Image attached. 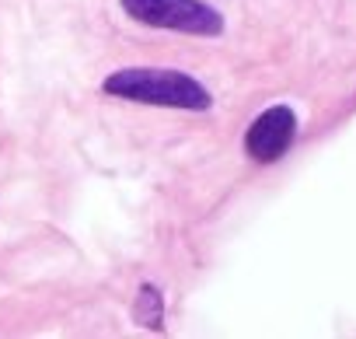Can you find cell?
I'll use <instances>...</instances> for the list:
<instances>
[{"label":"cell","instance_id":"obj_4","mask_svg":"<svg viewBox=\"0 0 356 339\" xmlns=\"http://www.w3.org/2000/svg\"><path fill=\"white\" fill-rule=\"evenodd\" d=\"M136 318H140L143 325H150V329H161V318H164V301H161V294H157L150 283L136 294Z\"/></svg>","mask_w":356,"mask_h":339},{"label":"cell","instance_id":"obj_2","mask_svg":"<svg viewBox=\"0 0 356 339\" xmlns=\"http://www.w3.org/2000/svg\"><path fill=\"white\" fill-rule=\"evenodd\" d=\"M122 11L150 29H171L186 36H220L224 18L217 8H210L207 0H119Z\"/></svg>","mask_w":356,"mask_h":339},{"label":"cell","instance_id":"obj_1","mask_svg":"<svg viewBox=\"0 0 356 339\" xmlns=\"http://www.w3.org/2000/svg\"><path fill=\"white\" fill-rule=\"evenodd\" d=\"M102 91L112 98L140 102V105H161V109H189L207 112L213 105V95L182 70H161V67H126L102 81Z\"/></svg>","mask_w":356,"mask_h":339},{"label":"cell","instance_id":"obj_3","mask_svg":"<svg viewBox=\"0 0 356 339\" xmlns=\"http://www.w3.org/2000/svg\"><path fill=\"white\" fill-rule=\"evenodd\" d=\"M293 136H297V116H293V109L273 105V109H266V112L248 126V133H245V150H248L255 161H276V157H283V154L290 150Z\"/></svg>","mask_w":356,"mask_h":339}]
</instances>
